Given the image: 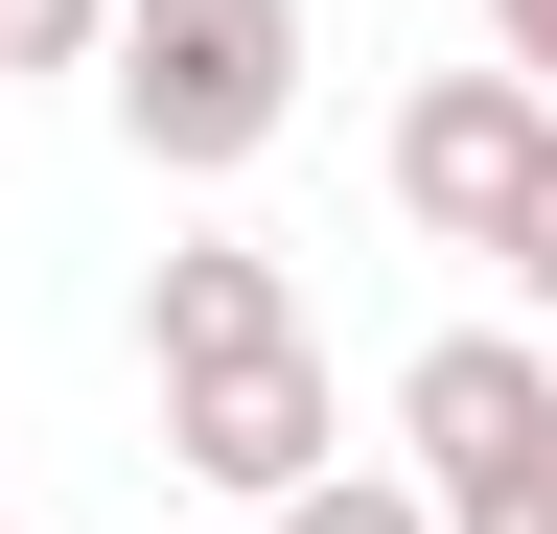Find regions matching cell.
Listing matches in <instances>:
<instances>
[{"mask_svg": "<svg viewBox=\"0 0 557 534\" xmlns=\"http://www.w3.org/2000/svg\"><path fill=\"white\" fill-rule=\"evenodd\" d=\"M94 94L163 186H233L302 140V0H116L94 24Z\"/></svg>", "mask_w": 557, "mask_h": 534, "instance_id": "obj_1", "label": "cell"}, {"mask_svg": "<svg viewBox=\"0 0 557 534\" xmlns=\"http://www.w3.org/2000/svg\"><path fill=\"white\" fill-rule=\"evenodd\" d=\"M395 488L442 511V534H557V349L534 325H442V349L395 372Z\"/></svg>", "mask_w": 557, "mask_h": 534, "instance_id": "obj_2", "label": "cell"}, {"mask_svg": "<svg viewBox=\"0 0 557 534\" xmlns=\"http://www.w3.org/2000/svg\"><path fill=\"white\" fill-rule=\"evenodd\" d=\"M163 464L209 511H278L325 464V349H256V372H163Z\"/></svg>", "mask_w": 557, "mask_h": 534, "instance_id": "obj_3", "label": "cell"}, {"mask_svg": "<svg viewBox=\"0 0 557 534\" xmlns=\"http://www.w3.org/2000/svg\"><path fill=\"white\" fill-rule=\"evenodd\" d=\"M511 163H534V94H511V71H418V94H395V210L442 233V256H487Z\"/></svg>", "mask_w": 557, "mask_h": 534, "instance_id": "obj_4", "label": "cell"}, {"mask_svg": "<svg viewBox=\"0 0 557 534\" xmlns=\"http://www.w3.org/2000/svg\"><path fill=\"white\" fill-rule=\"evenodd\" d=\"M139 349L163 372H256V349H325V325H302V280H278L256 233H163L139 256Z\"/></svg>", "mask_w": 557, "mask_h": 534, "instance_id": "obj_5", "label": "cell"}, {"mask_svg": "<svg viewBox=\"0 0 557 534\" xmlns=\"http://www.w3.org/2000/svg\"><path fill=\"white\" fill-rule=\"evenodd\" d=\"M256 534H442V511H418V488H395V464H302V488H278Z\"/></svg>", "mask_w": 557, "mask_h": 534, "instance_id": "obj_6", "label": "cell"}, {"mask_svg": "<svg viewBox=\"0 0 557 534\" xmlns=\"http://www.w3.org/2000/svg\"><path fill=\"white\" fill-rule=\"evenodd\" d=\"M487 280H511V302L557 325V116H534V163H511V210H487Z\"/></svg>", "mask_w": 557, "mask_h": 534, "instance_id": "obj_7", "label": "cell"}, {"mask_svg": "<svg viewBox=\"0 0 557 534\" xmlns=\"http://www.w3.org/2000/svg\"><path fill=\"white\" fill-rule=\"evenodd\" d=\"M94 24L116 0H0V71H94Z\"/></svg>", "mask_w": 557, "mask_h": 534, "instance_id": "obj_8", "label": "cell"}, {"mask_svg": "<svg viewBox=\"0 0 557 534\" xmlns=\"http://www.w3.org/2000/svg\"><path fill=\"white\" fill-rule=\"evenodd\" d=\"M487 71H511V94L557 116V0H487Z\"/></svg>", "mask_w": 557, "mask_h": 534, "instance_id": "obj_9", "label": "cell"}, {"mask_svg": "<svg viewBox=\"0 0 557 534\" xmlns=\"http://www.w3.org/2000/svg\"><path fill=\"white\" fill-rule=\"evenodd\" d=\"M0 534H24V511H0Z\"/></svg>", "mask_w": 557, "mask_h": 534, "instance_id": "obj_10", "label": "cell"}]
</instances>
